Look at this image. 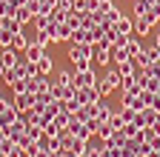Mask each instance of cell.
Segmentation results:
<instances>
[{"instance_id": "11", "label": "cell", "mask_w": 160, "mask_h": 157, "mask_svg": "<svg viewBox=\"0 0 160 157\" xmlns=\"http://www.w3.org/2000/svg\"><path fill=\"white\" fill-rule=\"evenodd\" d=\"M0 63H3L6 69H14V66L20 63V52H14L12 46H9V49H3V52H0Z\"/></svg>"}, {"instance_id": "7", "label": "cell", "mask_w": 160, "mask_h": 157, "mask_svg": "<svg viewBox=\"0 0 160 157\" xmlns=\"http://www.w3.org/2000/svg\"><path fill=\"white\" fill-rule=\"evenodd\" d=\"M69 131H72V134H77V137H83V140H92V137H94V134H92V129H89L83 120H77V117H72Z\"/></svg>"}, {"instance_id": "25", "label": "cell", "mask_w": 160, "mask_h": 157, "mask_svg": "<svg viewBox=\"0 0 160 157\" xmlns=\"http://www.w3.org/2000/svg\"><path fill=\"white\" fill-rule=\"evenodd\" d=\"M152 32V23L146 17H134V34H149Z\"/></svg>"}, {"instance_id": "21", "label": "cell", "mask_w": 160, "mask_h": 157, "mask_svg": "<svg viewBox=\"0 0 160 157\" xmlns=\"http://www.w3.org/2000/svg\"><path fill=\"white\" fill-rule=\"evenodd\" d=\"M137 63L134 60H123V63H117V71H120V77H129V74H137Z\"/></svg>"}, {"instance_id": "1", "label": "cell", "mask_w": 160, "mask_h": 157, "mask_svg": "<svg viewBox=\"0 0 160 157\" xmlns=\"http://www.w3.org/2000/svg\"><path fill=\"white\" fill-rule=\"evenodd\" d=\"M69 60L74 66V71H83V69H92V46L89 43H80V46H72L69 49Z\"/></svg>"}, {"instance_id": "50", "label": "cell", "mask_w": 160, "mask_h": 157, "mask_svg": "<svg viewBox=\"0 0 160 157\" xmlns=\"http://www.w3.org/2000/svg\"><path fill=\"white\" fill-rule=\"evenodd\" d=\"M157 63H160V49H157Z\"/></svg>"}, {"instance_id": "39", "label": "cell", "mask_w": 160, "mask_h": 157, "mask_svg": "<svg viewBox=\"0 0 160 157\" xmlns=\"http://www.w3.org/2000/svg\"><path fill=\"white\" fill-rule=\"evenodd\" d=\"M74 12H89V0H74Z\"/></svg>"}, {"instance_id": "48", "label": "cell", "mask_w": 160, "mask_h": 157, "mask_svg": "<svg viewBox=\"0 0 160 157\" xmlns=\"http://www.w3.org/2000/svg\"><path fill=\"white\" fill-rule=\"evenodd\" d=\"M6 103H9V100H6V97H3V94H0V106H6Z\"/></svg>"}, {"instance_id": "18", "label": "cell", "mask_w": 160, "mask_h": 157, "mask_svg": "<svg viewBox=\"0 0 160 157\" xmlns=\"http://www.w3.org/2000/svg\"><path fill=\"white\" fill-rule=\"evenodd\" d=\"M43 54H46V49H40L37 43H32V46H29V49L23 52V57H26L29 63H37V60H40V57H43Z\"/></svg>"}, {"instance_id": "4", "label": "cell", "mask_w": 160, "mask_h": 157, "mask_svg": "<svg viewBox=\"0 0 160 157\" xmlns=\"http://www.w3.org/2000/svg\"><path fill=\"white\" fill-rule=\"evenodd\" d=\"M74 100H77L80 106H92V103H97V100H103V97L97 94V89H94V86H89V89H77Z\"/></svg>"}, {"instance_id": "46", "label": "cell", "mask_w": 160, "mask_h": 157, "mask_svg": "<svg viewBox=\"0 0 160 157\" xmlns=\"http://www.w3.org/2000/svg\"><path fill=\"white\" fill-rule=\"evenodd\" d=\"M154 46H157V49H160V32H157V34H154Z\"/></svg>"}, {"instance_id": "2", "label": "cell", "mask_w": 160, "mask_h": 157, "mask_svg": "<svg viewBox=\"0 0 160 157\" xmlns=\"http://www.w3.org/2000/svg\"><path fill=\"white\" fill-rule=\"evenodd\" d=\"M12 106L17 109V114H20V117H23V114H26V111H32V106H34V94H32V91H26V94H14Z\"/></svg>"}, {"instance_id": "53", "label": "cell", "mask_w": 160, "mask_h": 157, "mask_svg": "<svg viewBox=\"0 0 160 157\" xmlns=\"http://www.w3.org/2000/svg\"><path fill=\"white\" fill-rule=\"evenodd\" d=\"M157 29H160V23H157Z\"/></svg>"}, {"instance_id": "51", "label": "cell", "mask_w": 160, "mask_h": 157, "mask_svg": "<svg viewBox=\"0 0 160 157\" xmlns=\"http://www.w3.org/2000/svg\"><path fill=\"white\" fill-rule=\"evenodd\" d=\"M74 157H86V154H74Z\"/></svg>"}, {"instance_id": "24", "label": "cell", "mask_w": 160, "mask_h": 157, "mask_svg": "<svg viewBox=\"0 0 160 157\" xmlns=\"http://www.w3.org/2000/svg\"><path fill=\"white\" fill-rule=\"evenodd\" d=\"M3 29H6V32H12V34H20V32H23V26H20L12 14H6V17H3Z\"/></svg>"}, {"instance_id": "52", "label": "cell", "mask_w": 160, "mask_h": 157, "mask_svg": "<svg viewBox=\"0 0 160 157\" xmlns=\"http://www.w3.org/2000/svg\"><path fill=\"white\" fill-rule=\"evenodd\" d=\"M157 111H160V106H157Z\"/></svg>"}, {"instance_id": "35", "label": "cell", "mask_w": 160, "mask_h": 157, "mask_svg": "<svg viewBox=\"0 0 160 157\" xmlns=\"http://www.w3.org/2000/svg\"><path fill=\"white\" fill-rule=\"evenodd\" d=\"M120 17H123V12H120V9H117V6H114V9H109V12H106V20H109V23H117V20H120Z\"/></svg>"}, {"instance_id": "6", "label": "cell", "mask_w": 160, "mask_h": 157, "mask_svg": "<svg viewBox=\"0 0 160 157\" xmlns=\"http://www.w3.org/2000/svg\"><path fill=\"white\" fill-rule=\"evenodd\" d=\"M74 83H77V89H89V86H94V83H97V74H94V69L74 71Z\"/></svg>"}, {"instance_id": "16", "label": "cell", "mask_w": 160, "mask_h": 157, "mask_svg": "<svg viewBox=\"0 0 160 157\" xmlns=\"http://www.w3.org/2000/svg\"><path fill=\"white\" fill-rule=\"evenodd\" d=\"M37 71L43 74V77H49V74L54 71V60H52L49 54H43V57H40V60H37Z\"/></svg>"}, {"instance_id": "29", "label": "cell", "mask_w": 160, "mask_h": 157, "mask_svg": "<svg viewBox=\"0 0 160 157\" xmlns=\"http://www.w3.org/2000/svg\"><path fill=\"white\" fill-rule=\"evenodd\" d=\"M57 111H60V103H49V106L43 109V120H46V123H52Z\"/></svg>"}, {"instance_id": "30", "label": "cell", "mask_w": 160, "mask_h": 157, "mask_svg": "<svg viewBox=\"0 0 160 157\" xmlns=\"http://www.w3.org/2000/svg\"><path fill=\"white\" fill-rule=\"evenodd\" d=\"M120 117H123V123H132L134 117H137V111L129 109V106H120Z\"/></svg>"}, {"instance_id": "43", "label": "cell", "mask_w": 160, "mask_h": 157, "mask_svg": "<svg viewBox=\"0 0 160 157\" xmlns=\"http://www.w3.org/2000/svg\"><path fill=\"white\" fill-rule=\"evenodd\" d=\"M152 129H154V131H157V134H160V114H157V120H154V123H152Z\"/></svg>"}, {"instance_id": "49", "label": "cell", "mask_w": 160, "mask_h": 157, "mask_svg": "<svg viewBox=\"0 0 160 157\" xmlns=\"http://www.w3.org/2000/svg\"><path fill=\"white\" fill-rule=\"evenodd\" d=\"M0 157H9V151H3V149H0Z\"/></svg>"}, {"instance_id": "22", "label": "cell", "mask_w": 160, "mask_h": 157, "mask_svg": "<svg viewBox=\"0 0 160 157\" xmlns=\"http://www.w3.org/2000/svg\"><path fill=\"white\" fill-rule=\"evenodd\" d=\"M32 17H34V14H32V9H29V6H20V9H14V20H17L20 26H26V23L32 20Z\"/></svg>"}, {"instance_id": "32", "label": "cell", "mask_w": 160, "mask_h": 157, "mask_svg": "<svg viewBox=\"0 0 160 157\" xmlns=\"http://www.w3.org/2000/svg\"><path fill=\"white\" fill-rule=\"evenodd\" d=\"M94 89H97V94H100V97H109V94H112V89L106 86V80H100V77H97V83H94Z\"/></svg>"}, {"instance_id": "45", "label": "cell", "mask_w": 160, "mask_h": 157, "mask_svg": "<svg viewBox=\"0 0 160 157\" xmlns=\"http://www.w3.org/2000/svg\"><path fill=\"white\" fill-rule=\"evenodd\" d=\"M3 74H6V66L0 63V83H3Z\"/></svg>"}, {"instance_id": "14", "label": "cell", "mask_w": 160, "mask_h": 157, "mask_svg": "<svg viewBox=\"0 0 160 157\" xmlns=\"http://www.w3.org/2000/svg\"><path fill=\"white\" fill-rule=\"evenodd\" d=\"M52 83H54V86H77V83H74V71H66V69H60V71L54 74Z\"/></svg>"}, {"instance_id": "9", "label": "cell", "mask_w": 160, "mask_h": 157, "mask_svg": "<svg viewBox=\"0 0 160 157\" xmlns=\"http://www.w3.org/2000/svg\"><path fill=\"white\" fill-rule=\"evenodd\" d=\"M120 89H123V94H140V91H143V86H140V80H137V74H129V77H123Z\"/></svg>"}, {"instance_id": "54", "label": "cell", "mask_w": 160, "mask_h": 157, "mask_svg": "<svg viewBox=\"0 0 160 157\" xmlns=\"http://www.w3.org/2000/svg\"><path fill=\"white\" fill-rule=\"evenodd\" d=\"M157 3H160V0H157Z\"/></svg>"}, {"instance_id": "20", "label": "cell", "mask_w": 160, "mask_h": 157, "mask_svg": "<svg viewBox=\"0 0 160 157\" xmlns=\"http://www.w3.org/2000/svg\"><path fill=\"white\" fill-rule=\"evenodd\" d=\"M9 89H12V94H26V91H32V80H29V77H23V80H14Z\"/></svg>"}, {"instance_id": "13", "label": "cell", "mask_w": 160, "mask_h": 157, "mask_svg": "<svg viewBox=\"0 0 160 157\" xmlns=\"http://www.w3.org/2000/svg\"><path fill=\"white\" fill-rule=\"evenodd\" d=\"M92 60L100 63V66H106V63L112 60V54H109V49H100L97 43H92Z\"/></svg>"}, {"instance_id": "8", "label": "cell", "mask_w": 160, "mask_h": 157, "mask_svg": "<svg viewBox=\"0 0 160 157\" xmlns=\"http://www.w3.org/2000/svg\"><path fill=\"white\" fill-rule=\"evenodd\" d=\"M49 91H52V80L49 77H43V74L32 77V94H49Z\"/></svg>"}, {"instance_id": "28", "label": "cell", "mask_w": 160, "mask_h": 157, "mask_svg": "<svg viewBox=\"0 0 160 157\" xmlns=\"http://www.w3.org/2000/svg\"><path fill=\"white\" fill-rule=\"evenodd\" d=\"M143 17H146V20H149L152 26H154V23H160V3H154V6H152V9L143 14Z\"/></svg>"}, {"instance_id": "41", "label": "cell", "mask_w": 160, "mask_h": 157, "mask_svg": "<svg viewBox=\"0 0 160 157\" xmlns=\"http://www.w3.org/2000/svg\"><path fill=\"white\" fill-rule=\"evenodd\" d=\"M9 157H26V151H23V149H20V146H14V149L9 151Z\"/></svg>"}, {"instance_id": "42", "label": "cell", "mask_w": 160, "mask_h": 157, "mask_svg": "<svg viewBox=\"0 0 160 157\" xmlns=\"http://www.w3.org/2000/svg\"><path fill=\"white\" fill-rule=\"evenodd\" d=\"M89 12H100V0H89Z\"/></svg>"}, {"instance_id": "47", "label": "cell", "mask_w": 160, "mask_h": 157, "mask_svg": "<svg viewBox=\"0 0 160 157\" xmlns=\"http://www.w3.org/2000/svg\"><path fill=\"white\" fill-rule=\"evenodd\" d=\"M146 157H160V151H154V149H152V151H149Z\"/></svg>"}, {"instance_id": "33", "label": "cell", "mask_w": 160, "mask_h": 157, "mask_svg": "<svg viewBox=\"0 0 160 157\" xmlns=\"http://www.w3.org/2000/svg\"><path fill=\"white\" fill-rule=\"evenodd\" d=\"M49 43H54V40H52V34H46V32H37V46H40V49H46Z\"/></svg>"}, {"instance_id": "26", "label": "cell", "mask_w": 160, "mask_h": 157, "mask_svg": "<svg viewBox=\"0 0 160 157\" xmlns=\"http://www.w3.org/2000/svg\"><path fill=\"white\" fill-rule=\"evenodd\" d=\"M114 131H117V129H112V123H100V129H97V140H109Z\"/></svg>"}, {"instance_id": "17", "label": "cell", "mask_w": 160, "mask_h": 157, "mask_svg": "<svg viewBox=\"0 0 160 157\" xmlns=\"http://www.w3.org/2000/svg\"><path fill=\"white\" fill-rule=\"evenodd\" d=\"M103 80H106V86H109L112 91H117V89H120V83H123V77H120V71H117V69H112V71H106Z\"/></svg>"}, {"instance_id": "12", "label": "cell", "mask_w": 160, "mask_h": 157, "mask_svg": "<svg viewBox=\"0 0 160 157\" xmlns=\"http://www.w3.org/2000/svg\"><path fill=\"white\" fill-rule=\"evenodd\" d=\"M72 26L69 23H57V32H54V43H72Z\"/></svg>"}, {"instance_id": "10", "label": "cell", "mask_w": 160, "mask_h": 157, "mask_svg": "<svg viewBox=\"0 0 160 157\" xmlns=\"http://www.w3.org/2000/svg\"><path fill=\"white\" fill-rule=\"evenodd\" d=\"M114 32H117V34L132 37V34H134V17H126V14H123V17H120V20L114 23Z\"/></svg>"}, {"instance_id": "31", "label": "cell", "mask_w": 160, "mask_h": 157, "mask_svg": "<svg viewBox=\"0 0 160 157\" xmlns=\"http://www.w3.org/2000/svg\"><path fill=\"white\" fill-rule=\"evenodd\" d=\"M12 40H14V34H12V32H6V29H0V46L9 49V46H12Z\"/></svg>"}, {"instance_id": "23", "label": "cell", "mask_w": 160, "mask_h": 157, "mask_svg": "<svg viewBox=\"0 0 160 157\" xmlns=\"http://www.w3.org/2000/svg\"><path fill=\"white\" fill-rule=\"evenodd\" d=\"M57 129H69V123H72V114L69 111H63V109H60L57 114H54V120H52Z\"/></svg>"}, {"instance_id": "19", "label": "cell", "mask_w": 160, "mask_h": 157, "mask_svg": "<svg viewBox=\"0 0 160 157\" xmlns=\"http://www.w3.org/2000/svg\"><path fill=\"white\" fill-rule=\"evenodd\" d=\"M29 46H32L29 34H23V32H20V34H14V40H12V49H14V52H26Z\"/></svg>"}, {"instance_id": "34", "label": "cell", "mask_w": 160, "mask_h": 157, "mask_svg": "<svg viewBox=\"0 0 160 157\" xmlns=\"http://www.w3.org/2000/svg\"><path fill=\"white\" fill-rule=\"evenodd\" d=\"M109 123H112V129H123V126H126V123H123V117H120V111H112Z\"/></svg>"}, {"instance_id": "36", "label": "cell", "mask_w": 160, "mask_h": 157, "mask_svg": "<svg viewBox=\"0 0 160 157\" xmlns=\"http://www.w3.org/2000/svg\"><path fill=\"white\" fill-rule=\"evenodd\" d=\"M69 14H72V12H60V9H54V12H52V20H54V23H66Z\"/></svg>"}, {"instance_id": "37", "label": "cell", "mask_w": 160, "mask_h": 157, "mask_svg": "<svg viewBox=\"0 0 160 157\" xmlns=\"http://www.w3.org/2000/svg\"><path fill=\"white\" fill-rule=\"evenodd\" d=\"M26 6H29V9H32V14L37 17V14H40V9H43V0H26Z\"/></svg>"}, {"instance_id": "27", "label": "cell", "mask_w": 160, "mask_h": 157, "mask_svg": "<svg viewBox=\"0 0 160 157\" xmlns=\"http://www.w3.org/2000/svg\"><path fill=\"white\" fill-rule=\"evenodd\" d=\"M140 114H143V123H146V126H152V123L157 120V114H160V111H157V109H152V106H146Z\"/></svg>"}, {"instance_id": "15", "label": "cell", "mask_w": 160, "mask_h": 157, "mask_svg": "<svg viewBox=\"0 0 160 157\" xmlns=\"http://www.w3.org/2000/svg\"><path fill=\"white\" fill-rule=\"evenodd\" d=\"M140 49H143V46H140V40H137V37H134V34L129 37V43L123 46V52H126V57H129V60H134V57L140 54Z\"/></svg>"}, {"instance_id": "38", "label": "cell", "mask_w": 160, "mask_h": 157, "mask_svg": "<svg viewBox=\"0 0 160 157\" xmlns=\"http://www.w3.org/2000/svg\"><path fill=\"white\" fill-rule=\"evenodd\" d=\"M123 134H126V137H137V134H140V126H134V123H126V126H123Z\"/></svg>"}, {"instance_id": "44", "label": "cell", "mask_w": 160, "mask_h": 157, "mask_svg": "<svg viewBox=\"0 0 160 157\" xmlns=\"http://www.w3.org/2000/svg\"><path fill=\"white\" fill-rule=\"evenodd\" d=\"M3 143H6V131L0 129V146H3Z\"/></svg>"}, {"instance_id": "3", "label": "cell", "mask_w": 160, "mask_h": 157, "mask_svg": "<svg viewBox=\"0 0 160 157\" xmlns=\"http://www.w3.org/2000/svg\"><path fill=\"white\" fill-rule=\"evenodd\" d=\"M17 120H20V114H17V109H14L12 103L0 106V129H9V126H14Z\"/></svg>"}, {"instance_id": "5", "label": "cell", "mask_w": 160, "mask_h": 157, "mask_svg": "<svg viewBox=\"0 0 160 157\" xmlns=\"http://www.w3.org/2000/svg\"><path fill=\"white\" fill-rule=\"evenodd\" d=\"M134 63H137L140 69L154 66V63H157V46H152V49H140V54L134 57Z\"/></svg>"}, {"instance_id": "40", "label": "cell", "mask_w": 160, "mask_h": 157, "mask_svg": "<svg viewBox=\"0 0 160 157\" xmlns=\"http://www.w3.org/2000/svg\"><path fill=\"white\" fill-rule=\"evenodd\" d=\"M109 9H114V3H112V0H100V14L106 17V12H109Z\"/></svg>"}]
</instances>
